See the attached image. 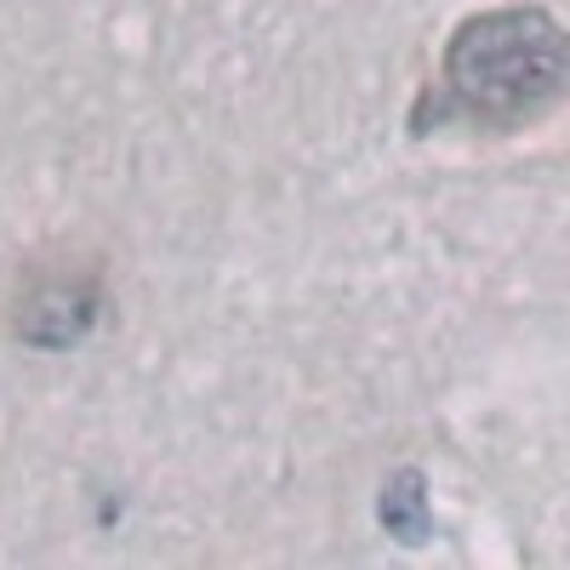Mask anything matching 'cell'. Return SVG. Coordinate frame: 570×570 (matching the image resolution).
<instances>
[{
	"mask_svg": "<svg viewBox=\"0 0 570 570\" xmlns=\"http://www.w3.org/2000/svg\"><path fill=\"white\" fill-rule=\"evenodd\" d=\"M445 109L480 126H531L570 98V29L542 7L468 18L445 46Z\"/></svg>",
	"mask_w": 570,
	"mask_h": 570,
	"instance_id": "cell-1",
	"label": "cell"
},
{
	"mask_svg": "<svg viewBox=\"0 0 570 570\" xmlns=\"http://www.w3.org/2000/svg\"><path fill=\"white\" fill-rule=\"evenodd\" d=\"M376 519H383L389 537H400V542H428V525H434V513H428V480H422L416 468L389 473L383 502H376Z\"/></svg>",
	"mask_w": 570,
	"mask_h": 570,
	"instance_id": "cell-3",
	"label": "cell"
},
{
	"mask_svg": "<svg viewBox=\"0 0 570 570\" xmlns=\"http://www.w3.org/2000/svg\"><path fill=\"white\" fill-rule=\"evenodd\" d=\"M98 320V285L91 279H40L18 303V337L35 348H69Z\"/></svg>",
	"mask_w": 570,
	"mask_h": 570,
	"instance_id": "cell-2",
	"label": "cell"
}]
</instances>
